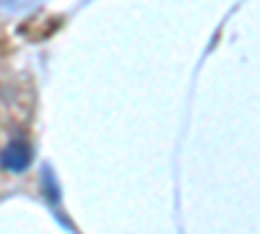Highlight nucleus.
I'll use <instances>...</instances> for the list:
<instances>
[{
    "mask_svg": "<svg viewBox=\"0 0 260 234\" xmlns=\"http://www.w3.org/2000/svg\"><path fill=\"white\" fill-rule=\"evenodd\" d=\"M0 164H3L8 172H24L31 164V146L24 138H13L6 143V148L0 151Z\"/></svg>",
    "mask_w": 260,
    "mask_h": 234,
    "instance_id": "nucleus-1",
    "label": "nucleus"
}]
</instances>
